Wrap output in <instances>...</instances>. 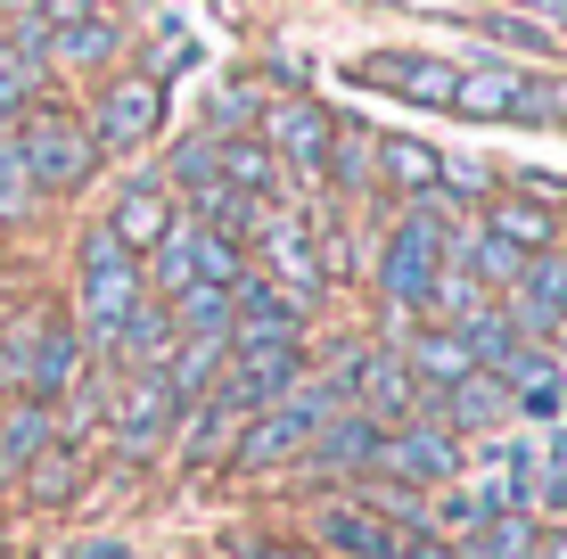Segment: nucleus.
<instances>
[{"label": "nucleus", "mask_w": 567, "mask_h": 559, "mask_svg": "<svg viewBox=\"0 0 567 559\" xmlns=\"http://www.w3.org/2000/svg\"><path fill=\"white\" fill-rule=\"evenodd\" d=\"M141 272H148V297L156 304H173V297H182V288H198V280H239L247 272V256H239V247H230L223 239V230H206V222H173L165 230V239H156L148 247V256H141Z\"/></svg>", "instance_id": "nucleus-3"}, {"label": "nucleus", "mask_w": 567, "mask_h": 559, "mask_svg": "<svg viewBox=\"0 0 567 559\" xmlns=\"http://www.w3.org/2000/svg\"><path fill=\"white\" fill-rule=\"evenodd\" d=\"M33 9H42V0H0V17H33Z\"/></svg>", "instance_id": "nucleus-37"}, {"label": "nucleus", "mask_w": 567, "mask_h": 559, "mask_svg": "<svg viewBox=\"0 0 567 559\" xmlns=\"http://www.w3.org/2000/svg\"><path fill=\"white\" fill-rule=\"evenodd\" d=\"M115 50H124V17H115V9H91V17H74V25L42 33V66H58V74L115 66Z\"/></svg>", "instance_id": "nucleus-14"}, {"label": "nucleus", "mask_w": 567, "mask_h": 559, "mask_svg": "<svg viewBox=\"0 0 567 559\" xmlns=\"http://www.w3.org/2000/svg\"><path fill=\"white\" fill-rule=\"evenodd\" d=\"M165 313H173V338H230V288L198 280V288H182Z\"/></svg>", "instance_id": "nucleus-25"}, {"label": "nucleus", "mask_w": 567, "mask_h": 559, "mask_svg": "<svg viewBox=\"0 0 567 559\" xmlns=\"http://www.w3.org/2000/svg\"><path fill=\"white\" fill-rule=\"evenodd\" d=\"M412 544V527H395L386 510L370 503H321L312 510V551L321 559H395Z\"/></svg>", "instance_id": "nucleus-7"}, {"label": "nucleus", "mask_w": 567, "mask_h": 559, "mask_svg": "<svg viewBox=\"0 0 567 559\" xmlns=\"http://www.w3.org/2000/svg\"><path fill=\"white\" fill-rule=\"evenodd\" d=\"M173 420H182V395L165 387V371H124V387H115V445L156 453L173 436Z\"/></svg>", "instance_id": "nucleus-10"}, {"label": "nucleus", "mask_w": 567, "mask_h": 559, "mask_svg": "<svg viewBox=\"0 0 567 559\" xmlns=\"http://www.w3.org/2000/svg\"><path fill=\"white\" fill-rule=\"evenodd\" d=\"M379 420L370 412H354V403H338V412L321 420V428H312V445H305V460L321 477H370V460H379Z\"/></svg>", "instance_id": "nucleus-11"}, {"label": "nucleus", "mask_w": 567, "mask_h": 559, "mask_svg": "<svg viewBox=\"0 0 567 559\" xmlns=\"http://www.w3.org/2000/svg\"><path fill=\"white\" fill-rule=\"evenodd\" d=\"M370 477H386V486H403V494H444L461 477V436L444 428V420H403V428L379 436Z\"/></svg>", "instance_id": "nucleus-5"}, {"label": "nucleus", "mask_w": 567, "mask_h": 559, "mask_svg": "<svg viewBox=\"0 0 567 559\" xmlns=\"http://www.w3.org/2000/svg\"><path fill=\"white\" fill-rule=\"evenodd\" d=\"M436 420H444L453 436H494L502 420H511V387H502L494 371H461L453 387H444V412H436Z\"/></svg>", "instance_id": "nucleus-17"}, {"label": "nucleus", "mask_w": 567, "mask_h": 559, "mask_svg": "<svg viewBox=\"0 0 567 559\" xmlns=\"http://www.w3.org/2000/svg\"><path fill=\"white\" fill-rule=\"evenodd\" d=\"M66 387H83V338H74V330H42V345L25 354V395L50 403Z\"/></svg>", "instance_id": "nucleus-21"}, {"label": "nucleus", "mask_w": 567, "mask_h": 559, "mask_svg": "<svg viewBox=\"0 0 567 559\" xmlns=\"http://www.w3.org/2000/svg\"><path fill=\"white\" fill-rule=\"evenodd\" d=\"M477 25L494 33V42H511V50H535V58L551 50V25H535V17H511V9H485Z\"/></svg>", "instance_id": "nucleus-30"}, {"label": "nucleus", "mask_w": 567, "mask_h": 559, "mask_svg": "<svg viewBox=\"0 0 567 559\" xmlns=\"http://www.w3.org/2000/svg\"><path fill=\"white\" fill-rule=\"evenodd\" d=\"M346 379H354V354H346L329 379H297V387H280V395H271L264 412L239 428V436H230V453H223V460H230L239 477L271 469V460H297V453L312 445V428H321V420L346 403Z\"/></svg>", "instance_id": "nucleus-1"}, {"label": "nucleus", "mask_w": 567, "mask_h": 559, "mask_svg": "<svg viewBox=\"0 0 567 559\" xmlns=\"http://www.w3.org/2000/svg\"><path fill=\"white\" fill-rule=\"evenodd\" d=\"M256 141L280 157V173H305V182H321L338 124H329V107H312V100H280V107H264V132H256Z\"/></svg>", "instance_id": "nucleus-8"}, {"label": "nucleus", "mask_w": 567, "mask_h": 559, "mask_svg": "<svg viewBox=\"0 0 567 559\" xmlns=\"http://www.w3.org/2000/svg\"><path fill=\"white\" fill-rule=\"evenodd\" d=\"M453 115H485V124L518 115V66H468L453 83Z\"/></svg>", "instance_id": "nucleus-23"}, {"label": "nucleus", "mask_w": 567, "mask_h": 559, "mask_svg": "<svg viewBox=\"0 0 567 559\" xmlns=\"http://www.w3.org/2000/svg\"><path fill=\"white\" fill-rule=\"evenodd\" d=\"M535 559H567V527L559 535H535Z\"/></svg>", "instance_id": "nucleus-35"}, {"label": "nucleus", "mask_w": 567, "mask_h": 559, "mask_svg": "<svg viewBox=\"0 0 567 559\" xmlns=\"http://www.w3.org/2000/svg\"><path fill=\"white\" fill-rule=\"evenodd\" d=\"M346 403L370 412L379 428H403L420 412V379L403 371V345H362L354 354V379H346Z\"/></svg>", "instance_id": "nucleus-9"}, {"label": "nucleus", "mask_w": 567, "mask_h": 559, "mask_svg": "<svg viewBox=\"0 0 567 559\" xmlns=\"http://www.w3.org/2000/svg\"><path fill=\"white\" fill-rule=\"evenodd\" d=\"M156 124H165V83H156V74H115L83 132H91L100 157H132V148L156 141Z\"/></svg>", "instance_id": "nucleus-6"}, {"label": "nucleus", "mask_w": 567, "mask_h": 559, "mask_svg": "<svg viewBox=\"0 0 567 559\" xmlns=\"http://www.w3.org/2000/svg\"><path fill=\"white\" fill-rule=\"evenodd\" d=\"M107 354L124 362V371H165V354H173V313L156 297H141L124 321H115V338H107Z\"/></svg>", "instance_id": "nucleus-18"}, {"label": "nucleus", "mask_w": 567, "mask_h": 559, "mask_svg": "<svg viewBox=\"0 0 567 559\" xmlns=\"http://www.w3.org/2000/svg\"><path fill=\"white\" fill-rule=\"evenodd\" d=\"M370 132H354V124H338V141H329V165H338V182L346 189H370Z\"/></svg>", "instance_id": "nucleus-29"}, {"label": "nucleus", "mask_w": 567, "mask_h": 559, "mask_svg": "<svg viewBox=\"0 0 567 559\" xmlns=\"http://www.w3.org/2000/svg\"><path fill=\"white\" fill-rule=\"evenodd\" d=\"M173 222H182V198H173L165 182H132L124 198H115V215H107V230L132 247V256H148V247L165 239Z\"/></svg>", "instance_id": "nucleus-16"}, {"label": "nucleus", "mask_w": 567, "mask_h": 559, "mask_svg": "<svg viewBox=\"0 0 567 559\" xmlns=\"http://www.w3.org/2000/svg\"><path fill=\"white\" fill-rule=\"evenodd\" d=\"M502 313H511L526 338L559 330V321H567V247L526 256V272H518V288H511V304H502Z\"/></svg>", "instance_id": "nucleus-12"}, {"label": "nucleus", "mask_w": 567, "mask_h": 559, "mask_svg": "<svg viewBox=\"0 0 567 559\" xmlns=\"http://www.w3.org/2000/svg\"><path fill=\"white\" fill-rule=\"evenodd\" d=\"M485 230H494V239H511L518 256H543V247H559V222L543 215L535 198H494V206H485Z\"/></svg>", "instance_id": "nucleus-24"}, {"label": "nucleus", "mask_w": 567, "mask_h": 559, "mask_svg": "<svg viewBox=\"0 0 567 559\" xmlns=\"http://www.w3.org/2000/svg\"><path fill=\"white\" fill-rule=\"evenodd\" d=\"M17 477H25V494H33L42 510H58L74 486H83V453H66V445H50V436H42V445H33V460H25Z\"/></svg>", "instance_id": "nucleus-26"}, {"label": "nucleus", "mask_w": 567, "mask_h": 559, "mask_svg": "<svg viewBox=\"0 0 567 559\" xmlns=\"http://www.w3.org/2000/svg\"><path fill=\"white\" fill-rule=\"evenodd\" d=\"M403 371H412L420 379V387H453V379L461 371H477V362H468V345H461V330H444V321H436V330H420L412 345H403Z\"/></svg>", "instance_id": "nucleus-22"}, {"label": "nucleus", "mask_w": 567, "mask_h": 559, "mask_svg": "<svg viewBox=\"0 0 567 559\" xmlns=\"http://www.w3.org/2000/svg\"><path fill=\"white\" fill-rule=\"evenodd\" d=\"M256 239H264V263H271V272H280V280H271V288H288V297H312V288H321V256H312V239H305V222L297 215H288V206H271V222L256 230Z\"/></svg>", "instance_id": "nucleus-15"}, {"label": "nucleus", "mask_w": 567, "mask_h": 559, "mask_svg": "<svg viewBox=\"0 0 567 559\" xmlns=\"http://www.w3.org/2000/svg\"><path fill=\"white\" fill-rule=\"evenodd\" d=\"M91 9H100V0H42V9H33V25L58 33V25H74V17H91Z\"/></svg>", "instance_id": "nucleus-32"}, {"label": "nucleus", "mask_w": 567, "mask_h": 559, "mask_svg": "<svg viewBox=\"0 0 567 559\" xmlns=\"http://www.w3.org/2000/svg\"><path fill=\"white\" fill-rule=\"evenodd\" d=\"M25 198H33V182H25V165H17V141L0 132V215H25Z\"/></svg>", "instance_id": "nucleus-31"}, {"label": "nucleus", "mask_w": 567, "mask_h": 559, "mask_svg": "<svg viewBox=\"0 0 567 559\" xmlns=\"http://www.w3.org/2000/svg\"><path fill=\"white\" fill-rule=\"evenodd\" d=\"M518 9H543V17H559V25H567V0H518Z\"/></svg>", "instance_id": "nucleus-36"}, {"label": "nucleus", "mask_w": 567, "mask_h": 559, "mask_svg": "<svg viewBox=\"0 0 567 559\" xmlns=\"http://www.w3.org/2000/svg\"><path fill=\"white\" fill-rule=\"evenodd\" d=\"M42 436H50V403L17 395L9 412H0V486H9V477L33 460V445H42Z\"/></svg>", "instance_id": "nucleus-27"}, {"label": "nucleus", "mask_w": 567, "mask_h": 559, "mask_svg": "<svg viewBox=\"0 0 567 559\" xmlns=\"http://www.w3.org/2000/svg\"><path fill=\"white\" fill-rule=\"evenodd\" d=\"M444 182H453V189H494V173H485L477 157H468V165H444Z\"/></svg>", "instance_id": "nucleus-33"}, {"label": "nucleus", "mask_w": 567, "mask_h": 559, "mask_svg": "<svg viewBox=\"0 0 567 559\" xmlns=\"http://www.w3.org/2000/svg\"><path fill=\"white\" fill-rule=\"evenodd\" d=\"M247 559H321L312 544H247Z\"/></svg>", "instance_id": "nucleus-34"}, {"label": "nucleus", "mask_w": 567, "mask_h": 559, "mask_svg": "<svg viewBox=\"0 0 567 559\" xmlns=\"http://www.w3.org/2000/svg\"><path fill=\"white\" fill-rule=\"evenodd\" d=\"M141 297H148L141 256H132V247L115 239L107 222H91V230H83V247H74V313H83V338H91V345H107V338H115V321H124Z\"/></svg>", "instance_id": "nucleus-2"}, {"label": "nucleus", "mask_w": 567, "mask_h": 559, "mask_svg": "<svg viewBox=\"0 0 567 559\" xmlns=\"http://www.w3.org/2000/svg\"><path fill=\"white\" fill-rule=\"evenodd\" d=\"M362 83H379V91H403V100H420V107H453V83H461V66H444V58H427V50H379V58H362Z\"/></svg>", "instance_id": "nucleus-13"}, {"label": "nucleus", "mask_w": 567, "mask_h": 559, "mask_svg": "<svg viewBox=\"0 0 567 559\" xmlns=\"http://www.w3.org/2000/svg\"><path fill=\"white\" fill-rule=\"evenodd\" d=\"M559 115H567L559 74H518V124H559Z\"/></svg>", "instance_id": "nucleus-28"}, {"label": "nucleus", "mask_w": 567, "mask_h": 559, "mask_svg": "<svg viewBox=\"0 0 567 559\" xmlns=\"http://www.w3.org/2000/svg\"><path fill=\"white\" fill-rule=\"evenodd\" d=\"M214 182L247 189V198H280V157L264 141H247V132H223L214 141Z\"/></svg>", "instance_id": "nucleus-19"}, {"label": "nucleus", "mask_w": 567, "mask_h": 559, "mask_svg": "<svg viewBox=\"0 0 567 559\" xmlns=\"http://www.w3.org/2000/svg\"><path fill=\"white\" fill-rule=\"evenodd\" d=\"M370 182H386V189H403V198H420V189L444 182V157H436L427 141H403V132H395V141L370 148Z\"/></svg>", "instance_id": "nucleus-20"}, {"label": "nucleus", "mask_w": 567, "mask_h": 559, "mask_svg": "<svg viewBox=\"0 0 567 559\" xmlns=\"http://www.w3.org/2000/svg\"><path fill=\"white\" fill-rule=\"evenodd\" d=\"M9 141H17V165H25V182L42 189V198H66V189H83L91 165H100L91 132L74 124V115H58V107H33L25 124L9 132Z\"/></svg>", "instance_id": "nucleus-4"}]
</instances>
